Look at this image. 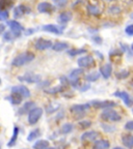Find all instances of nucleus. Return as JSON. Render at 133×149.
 Returning a JSON list of instances; mask_svg holds the SVG:
<instances>
[{"mask_svg":"<svg viewBox=\"0 0 133 149\" xmlns=\"http://www.w3.org/2000/svg\"><path fill=\"white\" fill-rule=\"evenodd\" d=\"M35 55L32 52L26 51L23 53L19 54L14 58V60L12 61V65L13 66H16V68H21L23 65L27 64V63L31 62V61L34 59Z\"/></svg>","mask_w":133,"mask_h":149,"instance_id":"f257e3e1","label":"nucleus"},{"mask_svg":"<svg viewBox=\"0 0 133 149\" xmlns=\"http://www.w3.org/2000/svg\"><path fill=\"white\" fill-rule=\"evenodd\" d=\"M101 118L107 122H118L122 119L121 115L113 109H105L101 113Z\"/></svg>","mask_w":133,"mask_h":149,"instance_id":"f03ea898","label":"nucleus"},{"mask_svg":"<svg viewBox=\"0 0 133 149\" xmlns=\"http://www.w3.org/2000/svg\"><path fill=\"white\" fill-rule=\"evenodd\" d=\"M18 80L20 82H22V83H40L42 81V76L39 74H33V72H26V74H22V76H19Z\"/></svg>","mask_w":133,"mask_h":149,"instance_id":"7ed1b4c3","label":"nucleus"},{"mask_svg":"<svg viewBox=\"0 0 133 149\" xmlns=\"http://www.w3.org/2000/svg\"><path fill=\"white\" fill-rule=\"evenodd\" d=\"M43 116V109L40 107H34L33 109H31L30 111L28 112V123L30 125L37 124V121L40 120L41 117Z\"/></svg>","mask_w":133,"mask_h":149,"instance_id":"20e7f679","label":"nucleus"},{"mask_svg":"<svg viewBox=\"0 0 133 149\" xmlns=\"http://www.w3.org/2000/svg\"><path fill=\"white\" fill-rule=\"evenodd\" d=\"M89 106H93L96 109H111L117 106V102L111 100H93L89 102Z\"/></svg>","mask_w":133,"mask_h":149,"instance_id":"39448f33","label":"nucleus"},{"mask_svg":"<svg viewBox=\"0 0 133 149\" xmlns=\"http://www.w3.org/2000/svg\"><path fill=\"white\" fill-rule=\"evenodd\" d=\"M77 64L79 66V68H91L95 64V60H94V57L91 55H85V56H81L79 57L77 60Z\"/></svg>","mask_w":133,"mask_h":149,"instance_id":"423d86ee","label":"nucleus"},{"mask_svg":"<svg viewBox=\"0 0 133 149\" xmlns=\"http://www.w3.org/2000/svg\"><path fill=\"white\" fill-rule=\"evenodd\" d=\"M12 93H16V94H19L22 97L28 98L30 96V91L25 85H15V86L12 87Z\"/></svg>","mask_w":133,"mask_h":149,"instance_id":"0eeeda50","label":"nucleus"},{"mask_svg":"<svg viewBox=\"0 0 133 149\" xmlns=\"http://www.w3.org/2000/svg\"><path fill=\"white\" fill-rule=\"evenodd\" d=\"M89 104H78V105H73L71 107V112H72L74 115H82L85 114V112L89 109Z\"/></svg>","mask_w":133,"mask_h":149,"instance_id":"6e6552de","label":"nucleus"},{"mask_svg":"<svg viewBox=\"0 0 133 149\" xmlns=\"http://www.w3.org/2000/svg\"><path fill=\"white\" fill-rule=\"evenodd\" d=\"M52 42L50 40H45V38H39L34 42V48L37 51H45V50L50 49L52 47Z\"/></svg>","mask_w":133,"mask_h":149,"instance_id":"1a4fd4ad","label":"nucleus"},{"mask_svg":"<svg viewBox=\"0 0 133 149\" xmlns=\"http://www.w3.org/2000/svg\"><path fill=\"white\" fill-rule=\"evenodd\" d=\"M113 96L115 97H119L123 100L125 105L128 108H130L132 106V98H131L130 94H129L127 91H117V92L113 93Z\"/></svg>","mask_w":133,"mask_h":149,"instance_id":"9d476101","label":"nucleus"},{"mask_svg":"<svg viewBox=\"0 0 133 149\" xmlns=\"http://www.w3.org/2000/svg\"><path fill=\"white\" fill-rule=\"evenodd\" d=\"M99 137V133L96 130H89V132H85L81 135L80 140L82 142H91V141H95L97 140V138Z\"/></svg>","mask_w":133,"mask_h":149,"instance_id":"9b49d317","label":"nucleus"},{"mask_svg":"<svg viewBox=\"0 0 133 149\" xmlns=\"http://www.w3.org/2000/svg\"><path fill=\"white\" fill-rule=\"evenodd\" d=\"M28 13H30V8L24 4H20L14 9V17L16 19L22 18L24 15L28 14Z\"/></svg>","mask_w":133,"mask_h":149,"instance_id":"f8f14e48","label":"nucleus"},{"mask_svg":"<svg viewBox=\"0 0 133 149\" xmlns=\"http://www.w3.org/2000/svg\"><path fill=\"white\" fill-rule=\"evenodd\" d=\"M37 12L42 13V14H50V13L53 12V6H52L51 3L46 2V1H43L37 4Z\"/></svg>","mask_w":133,"mask_h":149,"instance_id":"ddd939ff","label":"nucleus"},{"mask_svg":"<svg viewBox=\"0 0 133 149\" xmlns=\"http://www.w3.org/2000/svg\"><path fill=\"white\" fill-rule=\"evenodd\" d=\"M99 74L100 76H102L104 79H108L112 74V65L110 63H105L99 70Z\"/></svg>","mask_w":133,"mask_h":149,"instance_id":"4468645a","label":"nucleus"},{"mask_svg":"<svg viewBox=\"0 0 133 149\" xmlns=\"http://www.w3.org/2000/svg\"><path fill=\"white\" fill-rule=\"evenodd\" d=\"M72 18H73V14L70 10H63V12H61V14L58 15L57 21L61 24H67L72 20Z\"/></svg>","mask_w":133,"mask_h":149,"instance_id":"2eb2a0df","label":"nucleus"},{"mask_svg":"<svg viewBox=\"0 0 133 149\" xmlns=\"http://www.w3.org/2000/svg\"><path fill=\"white\" fill-rule=\"evenodd\" d=\"M7 25L11 28V31H13V32L21 33L24 30L23 26L19 23L18 21H16V20H9V21H7Z\"/></svg>","mask_w":133,"mask_h":149,"instance_id":"dca6fc26","label":"nucleus"},{"mask_svg":"<svg viewBox=\"0 0 133 149\" xmlns=\"http://www.w3.org/2000/svg\"><path fill=\"white\" fill-rule=\"evenodd\" d=\"M110 143L108 140L106 139H99L95 140L93 149H109Z\"/></svg>","mask_w":133,"mask_h":149,"instance_id":"f3484780","label":"nucleus"},{"mask_svg":"<svg viewBox=\"0 0 133 149\" xmlns=\"http://www.w3.org/2000/svg\"><path fill=\"white\" fill-rule=\"evenodd\" d=\"M42 30L47 31V32L53 33V34H61L63 33V30L61 28H58L56 25H53V24H47V25H44L42 27Z\"/></svg>","mask_w":133,"mask_h":149,"instance_id":"a211bd4d","label":"nucleus"},{"mask_svg":"<svg viewBox=\"0 0 133 149\" xmlns=\"http://www.w3.org/2000/svg\"><path fill=\"white\" fill-rule=\"evenodd\" d=\"M34 107H35V102H26L21 108H19L18 114L19 115L26 114V113H28V112L30 111L31 109H33Z\"/></svg>","mask_w":133,"mask_h":149,"instance_id":"6ab92c4d","label":"nucleus"},{"mask_svg":"<svg viewBox=\"0 0 133 149\" xmlns=\"http://www.w3.org/2000/svg\"><path fill=\"white\" fill-rule=\"evenodd\" d=\"M87 13H89V16H95V17H98L101 15L102 13V9L100 8V6L97 4H89L87 7Z\"/></svg>","mask_w":133,"mask_h":149,"instance_id":"aec40b11","label":"nucleus"},{"mask_svg":"<svg viewBox=\"0 0 133 149\" xmlns=\"http://www.w3.org/2000/svg\"><path fill=\"white\" fill-rule=\"evenodd\" d=\"M69 47L70 45L68 42H56L55 44L52 45V50L55 52H61V51H65V50L69 49Z\"/></svg>","mask_w":133,"mask_h":149,"instance_id":"412c9836","label":"nucleus"},{"mask_svg":"<svg viewBox=\"0 0 133 149\" xmlns=\"http://www.w3.org/2000/svg\"><path fill=\"white\" fill-rule=\"evenodd\" d=\"M122 143L125 147H127L128 149L133 148V136L131 134L128 135H124L122 137Z\"/></svg>","mask_w":133,"mask_h":149,"instance_id":"4be33fe9","label":"nucleus"},{"mask_svg":"<svg viewBox=\"0 0 133 149\" xmlns=\"http://www.w3.org/2000/svg\"><path fill=\"white\" fill-rule=\"evenodd\" d=\"M19 132H20V130H19L18 126H14V130H13V136H12V138H11V140L8 141V143H7V146H8V147H14L15 145H16L17 140H18Z\"/></svg>","mask_w":133,"mask_h":149,"instance_id":"5701e85b","label":"nucleus"},{"mask_svg":"<svg viewBox=\"0 0 133 149\" xmlns=\"http://www.w3.org/2000/svg\"><path fill=\"white\" fill-rule=\"evenodd\" d=\"M22 96H20L19 94H16V93H12L9 96H7L6 97V100H8V102H11L13 104V105H15V106H18V105H20L22 102Z\"/></svg>","mask_w":133,"mask_h":149,"instance_id":"b1692460","label":"nucleus"},{"mask_svg":"<svg viewBox=\"0 0 133 149\" xmlns=\"http://www.w3.org/2000/svg\"><path fill=\"white\" fill-rule=\"evenodd\" d=\"M21 35V33H16L13 31H6L3 33V40L5 42H13L14 40H16L17 37H19Z\"/></svg>","mask_w":133,"mask_h":149,"instance_id":"393cba45","label":"nucleus"},{"mask_svg":"<svg viewBox=\"0 0 133 149\" xmlns=\"http://www.w3.org/2000/svg\"><path fill=\"white\" fill-rule=\"evenodd\" d=\"M49 142L45 139H41L35 141L34 144H33V149H46L47 147H49Z\"/></svg>","mask_w":133,"mask_h":149,"instance_id":"a878e982","label":"nucleus"},{"mask_svg":"<svg viewBox=\"0 0 133 149\" xmlns=\"http://www.w3.org/2000/svg\"><path fill=\"white\" fill-rule=\"evenodd\" d=\"M99 78H100V74H99V72H89V74H85L84 79L87 80V82H89V83H91V82L97 81Z\"/></svg>","mask_w":133,"mask_h":149,"instance_id":"bb28decb","label":"nucleus"},{"mask_svg":"<svg viewBox=\"0 0 133 149\" xmlns=\"http://www.w3.org/2000/svg\"><path fill=\"white\" fill-rule=\"evenodd\" d=\"M122 7L120 6V5H110V6H108L107 8V12L109 13L110 15H113V16H115V15H120L122 13Z\"/></svg>","mask_w":133,"mask_h":149,"instance_id":"cd10ccee","label":"nucleus"},{"mask_svg":"<svg viewBox=\"0 0 133 149\" xmlns=\"http://www.w3.org/2000/svg\"><path fill=\"white\" fill-rule=\"evenodd\" d=\"M40 135H41L40 128H35V130H31L30 133H29V135H28V137H27V141L32 142V141H34L37 138L40 137Z\"/></svg>","mask_w":133,"mask_h":149,"instance_id":"c85d7f7f","label":"nucleus"},{"mask_svg":"<svg viewBox=\"0 0 133 149\" xmlns=\"http://www.w3.org/2000/svg\"><path fill=\"white\" fill-rule=\"evenodd\" d=\"M73 127H74V126H73V124L70 123V122L63 124V126H61V134H63V135H68V134H70L73 130Z\"/></svg>","mask_w":133,"mask_h":149,"instance_id":"c756f323","label":"nucleus"},{"mask_svg":"<svg viewBox=\"0 0 133 149\" xmlns=\"http://www.w3.org/2000/svg\"><path fill=\"white\" fill-rule=\"evenodd\" d=\"M129 74H130V72H129V70H120L119 72H117V78L119 80H123V79H126V78L129 77Z\"/></svg>","mask_w":133,"mask_h":149,"instance_id":"7c9ffc66","label":"nucleus"},{"mask_svg":"<svg viewBox=\"0 0 133 149\" xmlns=\"http://www.w3.org/2000/svg\"><path fill=\"white\" fill-rule=\"evenodd\" d=\"M63 91V87L61 86H55V87H52V88H48L45 90L46 93H50V94H55V93H58Z\"/></svg>","mask_w":133,"mask_h":149,"instance_id":"2f4dec72","label":"nucleus"},{"mask_svg":"<svg viewBox=\"0 0 133 149\" xmlns=\"http://www.w3.org/2000/svg\"><path fill=\"white\" fill-rule=\"evenodd\" d=\"M85 52H87L85 49H73V50H69L68 53L70 56H77L82 53H85Z\"/></svg>","mask_w":133,"mask_h":149,"instance_id":"473e14b6","label":"nucleus"},{"mask_svg":"<svg viewBox=\"0 0 133 149\" xmlns=\"http://www.w3.org/2000/svg\"><path fill=\"white\" fill-rule=\"evenodd\" d=\"M8 19V12L5 9H0V22L6 21Z\"/></svg>","mask_w":133,"mask_h":149,"instance_id":"72a5a7b5","label":"nucleus"},{"mask_svg":"<svg viewBox=\"0 0 133 149\" xmlns=\"http://www.w3.org/2000/svg\"><path fill=\"white\" fill-rule=\"evenodd\" d=\"M53 2L57 7H63L67 5L68 0H53Z\"/></svg>","mask_w":133,"mask_h":149,"instance_id":"f704fd0d","label":"nucleus"},{"mask_svg":"<svg viewBox=\"0 0 133 149\" xmlns=\"http://www.w3.org/2000/svg\"><path fill=\"white\" fill-rule=\"evenodd\" d=\"M91 125V122L89 120H83V121H80L79 122V126L82 128H87Z\"/></svg>","mask_w":133,"mask_h":149,"instance_id":"c9c22d12","label":"nucleus"},{"mask_svg":"<svg viewBox=\"0 0 133 149\" xmlns=\"http://www.w3.org/2000/svg\"><path fill=\"white\" fill-rule=\"evenodd\" d=\"M56 110H58V105H50L49 107L47 108V113L48 114H50V113H53L54 111H56Z\"/></svg>","mask_w":133,"mask_h":149,"instance_id":"e433bc0d","label":"nucleus"},{"mask_svg":"<svg viewBox=\"0 0 133 149\" xmlns=\"http://www.w3.org/2000/svg\"><path fill=\"white\" fill-rule=\"evenodd\" d=\"M125 32L127 33V35L129 36H132L133 35V25H128L125 28Z\"/></svg>","mask_w":133,"mask_h":149,"instance_id":"4c0bfd02","label":"nucleus"},{"mask_svg":"<svg viewBox=\"0 0 133 149\" xmlns=\"http://www.w3.org/2000/svg\"><path fill=\"white\" fill-rule=\"evenodd\" d=\"M125 130H129V132H131V130H133V121H128L126 124H125Z\"/></svg>","mask_w":133,"mask_h":149,"instance_id":"58836bf2","label":"nucleus"},{"mask_svg":"<svg viewBox=\"0 0 133 149\" xmlns=\"http://www.w3.org/2000/svg\"><path fill=\"white\" fill-rule=\"evenodd\" d=\"M93 40L96 42L97 45H101V44H102V37H100L99 35H97V36H94L93 37Z\"/></svg>","mask_w":133,"mask_h":149,"instance_id":"ea45409f","label":"nucleus"},{"mask_svg":"<svg viewBox=\"0 0 133 149\" xmlns=\"http://www.w3.org/2000/svg\"><path fill=\"white\" fill-rule=\"evenodd\" d=\"M5 32V25L0 23V34H3Z\"/></svg>","mask_w":133,"mask_h":149,"instance_id":"a19ab883","label":"nucleus"},{"mask_svg":"<svg viewBox=\"0 0 133 149\" xmlns=\"http://www.w3.org/2000/svg\"><path fill=\"white\" fill-rule=\"evenodd\" d=\"M32 32H34V29H29V30H25V34L26 35L32 34Z\"/></svg>","mask_w":133,"mask_h":149,"instance_id":"79ce46f5","label":"nucleus"},{"mask_svg":"<svg viewBox=\"0 0 133 149\" xmlns=\"http://www.w3.org/2000/svg\"><path fill=\"white\" fill-rule=\"evenodd\" d=\"M89 87H91V85H89V84H87V85H85V86L81 87V88H80V90H81V91H85V90H87Z\"/></svg>","mask_w":133,"mask_h":149,"instance_id":"37998d69","label":"nucleus"},{"mask_svg":"<svg viewBox=\"0 0 133 149\" xmlns=\"http://www.w3.org/2000/svg\"><path fill=\"white\" fill-rule=\"evenodd\" d=\"M112 149H125V148H123V147H119V146H117V147H115V148H112Z\"/></svg>","mask_w":133,"mask_h":149,"instance_id":"c03bdc74","label":"nucleus"},{"mask_svg":"<svg viewBox=\"0 0 133 149\" xmlns=\"http://www.w3.org/2000/svg\"><path fill=\"white\" fill-rule=\"evenodd\" d=\"M46 149H56V148H55V147H50V146H49V147H47Z\"/></svg>","mask_w":133,"mask_h":149,"instance_id":"a18cd8bd","label":"nucleus"},{"mask_svg":"<svg viewBox=\"0 0 133 149\" xmlns=\"http://www.w3.org/2000/svg\"><path fill=\"white\" fill-rule=\"evenodd\" d=\"M106 1H115V0H106Z\"/></svg>","mask_w":133,"mask_h":149,"instance_id":"49530a36","label":"nucleus"},{"mask_svg":"<svg viewBox=\"0 0 133 149\" xmlns=\"http://www.w3.org/2000/svg\"><path fill=\"white\" fill-rule=\"evenodd\" d=\"M0 84H1V79H0Z\"/></svg>","mask_w":133,"mask_h":149,"instance_id":"de8ad7c7","label":"nucleus"},{"mask_svg":"<svg viewBox=\"0 0 133 149\" xmlns=\"http://www.w3.org/2000/svg\"><path fill=\"white\" fill-rule=\"evenodd\" d=\"M0 149H1V146H0Z\"/></svg>","mask_w":133,"mask_h":149,"instance_id":"09e8293b","label":"nucleus"}]
</instances>
